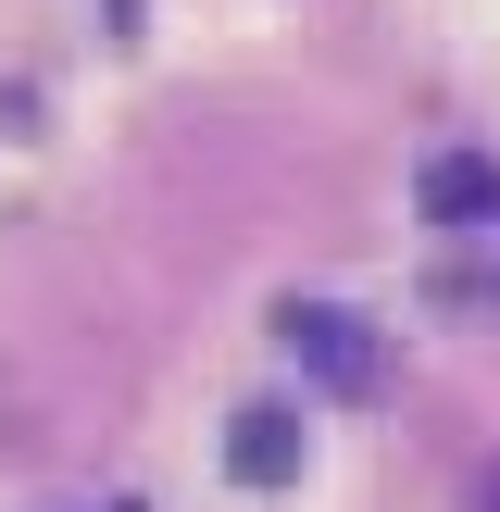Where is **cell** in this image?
Returning a JSON list of instances; mask_svg holds the SVG:
<instances>
[{"mask_svg": "<svg viewBox=\"0 0 500 512\" xmlns=\"http://www.w3.org/2000/svg\"><path fill=\"white\" fill-rule=\"evenodd\" d=\"M275 325H288V350H300V363L325 375V388H363V375H375V338H363V325L338 313V300H288Z\"/></svg>", "mask_w": 500, "mask_h": 512, "instance_id": "6da1fadb", "label": "cell"}, {"mask_svg": "<svg viewBox=\"0 0 500 512\" xmlns=\"http://www.w3.org/2000/svg\"><path fill=\"white\" fill-rule=\"evenodd\" d=\"M225 463H238V488H288V475H300V413H288V400H250L238 438H225Z\"/></svg>", "mask_w": 500, "mask_h": 512, "instance_id": "7a4b0ae2", "label": "cell"}, {"mask_svg": "<svg viewBox=\"0 0 500 512\" xmlns=\"http://www.w3.org/2000/svg\"><path fill=\"white\" fill-rule=\"evenodd\" d=\"M425 213L438 225H488L500 213V163L488 150H438V163H425Z\"/></svg>", "mask_w": 500, "mask_h": 512, "instance_id": "3957f363", "label": "cell"}]
</instances>
